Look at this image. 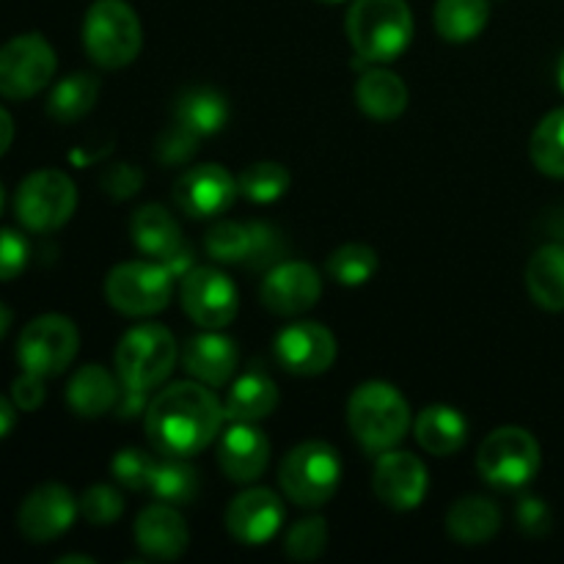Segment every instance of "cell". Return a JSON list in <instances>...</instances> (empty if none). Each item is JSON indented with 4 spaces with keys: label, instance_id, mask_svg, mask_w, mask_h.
I'll use <instances>...</instances> for the list:
<instances>
[{
    "label": "cell",
    "instance_id": "obj_31",
    "mask_svg": "<svg viewBox=\"0 0 564 564\" xmlns=\"http://www.w3.org/2000/svg\"><path fill=\"white\" fill-rule=\"evenodd\" d=\"M99 91H102V83L91 72H75V75H66L64 80H58L53 86L47 97V116L55 119L58 124H72V121H80L83 116H88L97 105Z\"/></svg>",
    "mask_w": 564,
    "mask_h": 564
},
{
    "label": "cell",
    "instance_id": "obj_37",
    "mask_svg": "<svg viewBox=\"0 0 564 564\" xmlns=\"http://www.w3.org/2000/svg\"><path fill=\"white\" fill-rule=\"evenodd\" d=\"M328 545V523L325 518L312 516L303 521L292 523L284 538V551L295 562H314L325 554Z\"/></svg>",
    "mask_w": 564,
    "mask_h": 564
},
{
    "label": "cell",
    "instance_id": "obj_26",
    "mask_svg": "<svg viewBox=\"0 0 564 564\" xmlns=\"http://www.w3.org/2000/svg\"><path fill=\"white\" fill-rule=\"evenodd\" d=\"M279 408V386L262 372H246L231 383L224 402L229 422H262Z\"/></svg>",
    "mask_w": 564,
    "mask_h": 564
},
{
    "label": "cell",
    "instance_id": "obj_47",
    "mask_svg": "<svg viewBox=\"0 0 564 564\" xmlns=\"http://www.w3.org/2000/svg\"><path fill=\"white\" fill-rule=\"evenodd\" d=\"M9 325H11V312L3 306V303H0V339H3V336H6Z\"/></svg>",
    "mask_w": 564,
    "mask_h": 564
},
{
    "label": "cell",
    "instance_id": "obj_20",
    "mask_svg": "<svg viewBox=\"0 0 564 564\" xmlns=\"http://www.w3.org/2000/svg\"><path fill=\"white\" fill-rule=\"evenodd\" d=\"M284 527V501L270 488H248L226 510V529L242 545H264Z\"/></svg>",
    "mask_w": 564,
    "mask_h": 564
},
{
    "label": "cell",
    "instance_id": "obj_32",
    "mask_svg": "<svg viewBox=\"0 0 564 564\" xmlns=\"http://www.w3.org/2000/svg\"><path fill=\"white\" fill-rule=\"evenodd\" d=\"M147 490L163 505L185 507L198 496V471L187 463V457L158 455Z\"/></svg>",
    "mask_w": 564,
    "mask_h": 564
},
{
    "label": "cell",
    "instance_id": "obj_24",
    "mask_svg": "<svg viewBox=\"0 0 564 564\" xmlns=\"http://www.w3.org/2000/svg\"><path fill=\"white\" fill-rule=\"evenodd\" d=\"M121 394V380H116L99 364H86L72 375L66 386V402L72 411L83 419H99L105 413L116 411V402Z\"/></svg>",
    "mask_w": 564,
    "mask_h": 564
},
{
    "label": "cell",
    "instance_id": "obj_8",
    "mask_svg": "<svg viewBox=\"0 0 564 564\" xmlns=\"http://www.w3.org/2000/svg\"><path fill=\"white\" fill-rule=\"evenodd\" d=\"M77 209V187L64 171L42 169L22 180L14 196V215L33 235L61 229Z\"/></svg>",
    "mask_w": 564,
    "mask_h": 564
},
{
    "label": "cell",
    "instance_id": "obj_33",
    "mask_svg": "<svg viewBox=\"0 0 564 564\" xmlns=\"http://www.w3.org/2000/svg\"><path fill=\"white\" fill-rule=\"evenodd\" d=\"M488 17V0H438L435 3V31L446 42H471L485 31Z\"/></svg>",
    "mask_w": 564,
    "mask_h": 564
},
{
    "label": "cell",
    "instance_id": "obj_30",
    "mask_svg": "<svg viewBox=\"0 0 564 564\" xmlns=\"http://www.w3.org/2000/svg\"><path fill=\"white\" fill-rule=\"evenodd\" d=\"M174 121L196 138L215 135L229 121V102L215 88H187L174 105Z\"/></svg>",
    "mask_w": 564,
    "mask_h": 564
},
{
    "label": "cell",
    "instance_id": "obj_1",
    "mask_svg": "<svg viewBox=\"0 0 564 564\" xmlns=\"http://www.w3.org/2000/svg\"><path fill=\"white\" fill-rule=\"evenodd\" d=\"M224 405L204 383H171L143 413L147 438L158 455L187 457L207 449L224 424Z\"/></svg>",
    "mask_w": 564,
    "mask_h": 564
},
{
    "label": "cell",
    "instance_id": "obj_27",
    "mask_svg": "<svg viewBox=\"0 0 564 564\" xmlns=\"http://www.w3.org/2000/svg\"><path fill=\"white\" fill-rule=\"evenodd\" d=\"M501 529L499 507L482 496H466L455 501L446 516V532L460 545H482L496 538Z\"/></svg>",
    "mask_w": 564,
    "mask_h": 564
},
{
    "label": "cell",
    "instance_id": "obj_5",
    "mask_svg": "<svg viewBox=\"0 0 564 564\" xmlns=\"http://www.w3.org/2000/svg\"><path fill=\"white\" fill-rule=\"evenodd\" d=\"M174 334L160 323L132 325L116 347V375L127 389H158L174 372Z\"/></svg>",
    "mask_w": 564,
    "mask_h": 564
},
{
    "label": "cell",
    "instance_id": "obj_16",
    "mask_svg": "<svg viewBox=\"0 0 564 564\" xmlns=\"http://www.w3.org/2000/svg\"><path fill=\"white\" fill-rule=\"evenodd\" d=\"M130 235L143 257L169 264L176 273V279H182L193 268L191 251H187L185 240H182L180 224L160 204H147V207H141L132 215Z\"/></svg>",
    "mask_w": 564,
    "mask_h": 564
},
{
    "label": "cell",
    "instance_id": "obj_13",
    "mask_svg": "<svg viewBox=\"0 0 564 564\" xmlns=\"http://www.w3.org/2000/svg\"><path fill=\"white\" fill-rule=\"evenodd\" d=\"M80 505L69 488L58 482H44L25 496L17 512V527L22 538L31 543H53L61 534L69 532Z\"/></svg>",
    "mask_w": 564,
    "mask_h": 564
},
{
    "label": "cell",
    "instance_id": "obj_44",
    "mask_svg": "<svg viewBox=\"0 0 564 564\" xmlns=\"http://www.w3.org/2000/svg\"><path fill=\"white\" fill-rule=\"evenodd\" d=\"M11 400H14V405L20 408V411H39L44 402V378L22 369L20 378H14V383H11Z\"/></svg>",
    "mask_w": 564,
    "mask_h": 564
},
{
    "label": "cell",
    "instance_id": "obj_51",
    "mask_svg": "<svg viewBox=\"0 0 564 564\" xmlns=\"http://www.w3.org/2000/svg\"><path fill=\"white\" fill-rule=\"evenodd\" d=\"M323 3H341V0H323Z\"/></svg>",
    "mask_w": 564,
    "mask_h": 564
},
{
    "label": "cell",
    "instance_id": "obj_48",
    "mask_svg": "<svg viewBox=\"0 0 564 564\" xmlns=\"http://www.w3.org/2000/svg\"><path fill=\"white\" fill-rule=\"evenodd\" d=\"M72 562H80V564H94L91 556H61L58 564H72Z\"/></svg>",
    "mask_w": 564,
    "mask_h": 564
},
{
    "label": "cell",
    "instance_id": "obj_17",
    "mask_svg": "<svg viewBox=\"0 0 564 564\" xmlns=\"http://www.w3.org/2000/svg\"><path fill=\"white\" fill-rule=\"evenodd\" d=\"M275 358L297 378H314L334 367L336 336L319 323H290L275 336Z\"/></svg>",
    "mask_w": 564,
    "mask_h": 564
},
{
    "label": "cell",
    "instance_id": "obj_23",
    "mask_svg": "<svg viewBox=\"0 0 564 564\" xmlns=\"http://www.w3.org/2000/svg\"><path fill=\"white\" fill-rule=\"evenodd\" d=\"M182 364H185V372L198 383L224 386L237 372V347L229 336L207 330L187 341Z\"/></svg>",
    "mask_w": 564,
    "mask_h": 564
},
{
    "label": "cell",
    "instance_id": "obj_18",
    "mask_svg": "<svg viewBox=\"0 0 564 564\" xmlns=\"http://www.w3.org/2000/svg\"><path fill=\"white\" fill-rule=\"evenodd\" d=\"M427 468L411 452H383L372 474V490L386 507L397 512L416 510L427 496Z\"/></svg>",
    "mask_w": 564,
    "mask_h": 564
},
{
    "label": "cell",
    "instance_id": "obj_19",
    "mask_svg": "<svg viewBox=\"0 0 564 564\" xmlns=\"http://www.w3.org/2000/svg\"><path fill=\"white\" fill-rule=\"evenodd\" d=\"M262 306L279 317H297L317 306L323 295V279L306 262H281L264 275Z\"/></svg>",
    "mask_w": 564,
    "mask_h": 564
},
{
    "label": "cell",
    "instance_id": "obj_2",
    "mask_svg": "<svg viewBox=\"0 0 564 564\" xmlns=\"http://www.w3.org/2000/svg\"><path fill=\"white\" fill-rule=\"evenodd\" d=\"M347 424L369 455L394 449L411 430V408L405 397L383 380L361 383L347 400Z\"/></svg>",
    "mask_w": 564,
    "mask_h": 564
},
{
    "label": "cell",
    "instance_id": "obj_35",
    "mask_svg": "<svg viewBox=\"0 0 564 564\" xmlns=\"http://www.w3.org/2000/svg\"><path fill=\"white\" fill-rule=\"evenodd\" d=\"M290 171L286 165L273 163V160H264V163H253L237 176V185H240V196L248 198L253 204H273L290 191Z\"/></svg>",
    "mask_w": 564,
    "mask_h": 564
},
{
    "label": "cell",
    "instance_id": "obj_25",
    "mask_svg": "<svg viewBox=\"0 0 564 564\" xmlns=\"http://www.w3.org/2000/svg\"><path fill=\"white\" fill-rule=\"evenodd\" d=\"M419 446L435 457H449L463 449L468 438V424L460 411L452 405H427L413 424Z\"/></svg>",
    "mask_w": 564,
    "mask_h": 564
},
{
    "label": "cell",
    "instance_id": "obj_49",
    "mask_svg": "<svg viewBox=\"0 0 564 564\" xmlns=\"http://www.w3.org/2000/svg\"><path fill=\"white\" fill-rule=\"evenodd\" d=\"M556 75H560V86H562V91H564V53H562V58H560V69H556Z\"/></svg>",
    "mask_w": 564,
    "mask_h": 564
},
{
    "label": "cell",
    "instance_id": "obj_9",
    "mask_svg": "<svg viewBox=\"0 0 564 564\" xmlns=\"http://www.w3.org/2000/svg\"><path fill=\"white\" fill-rule=\"evenodd\" d=\"M540 444L529 430L499 427L482 441L477 452V468L494 488L516 490L532 482L540 471Z\"/></svg>",
    "mask_w": 564,
    "mask_h": 564
},
{
    "label": "cell",
    "instance_id": "obj_12",
    "mask_svg": "<svg viewBox=\"0 0 564 564\" xmlns=\"http://www.w3.org/2000/svg\"><path fill=\"white\" fill-rule=\"evenodd\" d=\"M182 308L204 330H220L235 323L240 295L235 281L215 268H191L182 275Z\"/></svg>",
    "mask_w": 564,
    "mask_h": 564
},
{
    "label": "cell",
    "instance_id": "obj_45",
    "mask_svg": "<svg viewBox=\"0 0 564 564\" xmlns=\"http://www.w3.org/2000/svg\"><path fill=\"white\" fill-rule=\"evenodd\" d=\"M17 411H20V408L14 405V400H6V397L0 394V438H6V435L14 430Z\"/></svg>",
    "mask_w": 564,
    "mask_h": 564
},
{
    "label": "cell",
    "instance_id": "obj_6",
    "mask_svg": "<svg viewBox=\"0 0 564 564\" xmlns=\"http://www.w3.org/2000/svg\"><path fill=\"white\" fill-rule=\"evenodd\" d=\"M341 479L339 452L325 441H306L290 449L279 468V485L286 499L301 507H323L334 499Z\"/></svg>",
    "mask_w": 564,
    "mask_h": 564
},
{
    "label": "cell",
    "instance_id": "obj_42",
    "mask_svg": "<svg viewBox=\"0 0 564 564\" xmlns=\"http://www.w3.org/2000/svg\"><path fill=\"white\" fill-rule=\"evenodd\" d=\"M518 527L529 538H543L551 529V510L538 496H523L518 501Z\"/></svg>",
    "mask_w": 564,
    "mask_h": 564
},
{
    "label": "cell",
    "instance_id": "obj_28",
    "mask_svg": "<svg viewBox=\"0 0 564 564\" xmlns=\"http://www.w3.org/2000/svg\"><path fill=\"white\" fill-rule=\"evenodd\" d=\"M356 102L369 119L391 121L405 113L408 86L397 72L372 69L361 75L356 86Z\"/></svg>",
    "mask_w": 564,
    "mask_h": 564
},
{
    "label": "cell",
    "instance_id": "obj_34",
    "mask_svg": "<svg viewBox=\"0 0 564 564\" xmlns=\"http://www.w3.org/2000/svg\"><path fill=\"white\" fill-rule=\"evenodd\" d=\"M529 154L540 174L564 180V108L551 110L532 132Z\"/></svg>",
    "mask_w": 564,
    "mask_h": 564
},
{
    "label": "cell",
    "instance_id": "obj_38",
    "mask_svg": "<svg viewBox=\"0 0 564 564\" xmlns=\"http://www.w3.org/2000/svg\"><path fill=\"white\" fill-rule=\"evenodd\" d=\"M77 505H80V516L91 527H113L124 516V499L110 485H91Z\"/></svg>",
    "mask_w": 564,
    "mask_h": 564
},
{
    "label": "cell",
    "instance_id": "obj_41",
    "mask_svg": "<svg viewBox=\"0 0 564 564\" xmlns=\"http://www.w3.org/2000/svg\"><path fill=\"white\" fill-rule=\"evenodd\" d=\"M196 143H198V138L174 121V124H171V130L160 138L158 154L163 163H185V160H191L193 152L198 149Z\"/></svg>",
    "mask_w": 564,
    "mask_h": 564
},
{
    "label": "cell",
    "instance_id": "obj_3",
    "mask_svg": "<svg viewBox=\"0 0 564 564\" xmlns=\"http://www.w3.org/2000/svg\"><path fill=\"white\" fill-rule=\"evenodd\" d=\"M347 39L364 61L389 64L413 39V14L405 0H352L347 11Z\"/></svg>",
    "mask_w": 564,
    "mask_h": 564
},
{
    "label": "cell",
    "instance_id": "obj_7",
    "mask_svg": "<svg viewBox=\"0 0 564 564\" xmlns=\"http://www.w3.org/2000/svg\"><path fill=\"white\" fill-rule=\"evenodd\" d=\"M176 273L163 262H121L105 279V297L127 317H152L171 303Z\"/></svg>",
    "mask_w": 564,
    "mask_h": 564
},
{
    "label": "cell",
    "instance_id": "obj_14",
    "mask_svg": "<svg viewBox=\"0 0 564 564\" xmlns=\"http://www.w3.org/2000/svg\"><path fill=\"white\" fill-rule=\"evenodd\" d=\"M204 248L220 264H251V268H259V264H270L273 259H279L281 240L264 224L220 220L207 231Z\"/></svg>",
    "mask_w": 564,
    "mask_h": 564
},
{
    "label": "cell",
    "instance_id": "obj_4",
    "mask_svg": "<svg viewBox=\"0 0 564 564\" xmlns=\"http://www.w3.org/2000/svg\"><path fill=\"white\" fill-rule=\"evenodd\" d=\"M143 44L141 20L124 0H94L83 20V47L102 69H124Z\"/></svg>",
    "mask_w": 564,
    "mask_h": 564
},
{
    "label": "cell",
    "instance_id": "obj_10",
    "mask_svg": "<svg viewBox=\"0 0 564 564\" xmlns=\"http://www.w3.org/2000/svg\"><path fill=\"white\" fill-rule=\"evenodd\" d=\"M80 347L75 323L64 314H42L22 328L17 341V361L39 378H58L66 372Z\"/></svg>",
    "mask_w": 564,
    "mask_h": 564
},
{
    "label": "cell",
    "instance_id": "obj_11",
    "mask_svg": "<svg viewBox=\"0 0 564 564\" xmlns=\"http://www.w3.org/2000/svg\"><path fill=\"white\" fill-rule=\"evenodd\" d=\"M55 50L42 33H20L0 47V97L31 99L50 86L55 75Z\"/></svg>",
    "mask_w": 564,
    "mask_h": 564
},
{
    "label": "cell",
    "instance_id": "obj_15",
    "mask_svg": "<svg viewBox=\"0 0 564 564\" xmlns=\"http://www.w3.org/2000/svg\"><path fill=\"white\" fill-rule=\"evenodd\" d=\"M174 204L191 218H218L240 196V185L224 165L204 163L187 169L174 185Z\"/></svg>",
    "mask_w": 564,
    "mask_h": 564
},
{
    "label": "cell",
    "instance_id": "obj_22",
    "mask_svg": "<svg viewBox=\"0 0 564 564\" xmlns=\"http://www.w3.org/2000/svg\"><path fill=\"white\" fill-rule=\"evenodd\" d=\"M191 543V529L174 505L147 507L135 521V545L143 556L158 562L180 560Z\"/></svg>",
    "mask_w": 564,
    "mask_h": 564
},
{
    "label": "cell",
    "instance_id": "obj_21",
    "mask_svg": "<svg viewBox=\"0 0 564 564\" xmlns=\"http://www.w3.org/2000/svg\"><path fill=\"white\" fill-rule=\"evenodd\" d=\"M270 460V441L251 422H231L218 438V466L231 482H257Z\"/></svg>",
    "mask_w": 564,
    "mask_h": 564
},
{
    "label": "cell",
    "instance_id": "obj_43",
    "mask_svg": "<svg viewBox=\"0 0 564 564\" xmlns=\"http://www.w3.org/2000/svg\"><path fill=\"white\" fill-rule=\"evenodd\" d=\"M143 185V171L138 165H113L108 174L102 176L105 193L113 198H130L141 191Z\"/></svg>",
    "mask_w": 564,
    "mask_h": 564
},
{
    "label": "cell",
    "instance_id": "obj_50",
    "mask_svg": "<svg viewBox=\"0 0 564 564\" xmlns=\"http://www.w3.org/2000/svg\"><path fill=\"white\" fill-rule=\"evenodd\" d=\"M3 204H6V193H3V185H0V213H3Z\"/></svg>",
    "mask_w": 564,
    "mask_h": 564
},
{
    "label": "cell",
    "instance_id": "obj_29",
    "mask_svg": "<svg viewBox=\"0 0 564 564\" xmlns=\"http://www.w3.org/2000/svg\"><path fill=\"white\" fill-rule=\"evenodd\" d=\"M527 290L545 312H564V246L551 242L534 251L527 264Z\"/></svg>",
    "mask_w": 564,
    "mask_h": 564
},
{
    "label": "cell",
    "instance_id": "obj_46",
    "mask_svg": "<svg viewBox=\"0 0 564 564\" xmlns=\"http://www.w3.org/2000/svg\"><path fill=\"white\" fill-rule=\"evenodd\" d=\"M11 141H14V119L6 108H0V158L11 149Z\"/></svg>",
    "mask_w": 564,
    "mask_h": 564
},
{
    "label": "cell",
    "instance_id": "obj_40",
    "mask_svg": "<svg viewBox=\"0 0 564 564\" xmlns=\"http://www.w3.org/2000/svg\"><path fill=\"white\" fill-rule=\"evenodd\" d=\"M31 259L25 235L14 229H0V281H14Z\"/></svg>",
    "mask_w": 564,
    "mask_h": 564
},
{
    "label": "cell",
    "instance_id": "obj_39",
    "mask_svg": "<svg viewBox=\"0 0 564 564\" xmlns=\"http://www.w3.org/2000/svg\"><path fill=\"white\" fill-rule=\"evenodd\" d=\"M152 466H154V455H149V452L121 449L119 455L113 457V463H110V471H113L116 482H119L121 488L147 490Z\"/></svg>",
    "mask_w": 564,
    "mask_h": 564
},
{
    "label": "cell",
    "instance_id": "obj_36",
    "mask_svg": "<svg viewBox=\"0 0 564 564\" xmlns=\"http://www.w3.org/2000/svg\"><path fill=\"white\" fill-rule=\"evenodd\" d=\"M328 275L341 286H361L378 273V253L375 248L361 246V242H347L336 248L325 262Z\"/></svg>",
    "mask_w": 564,
    "mask_h": 564
}]
</instances>
